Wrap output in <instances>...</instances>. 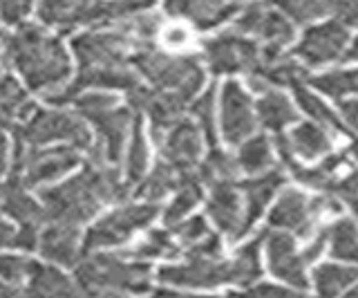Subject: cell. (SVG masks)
<instances>
[{"label": "cell", "mask_w": 358, "mask_h": 298, "mask_svg": "<svg viewBox=\"0 0 358 298\" xmlns=\"http://www.w3.org/2000/svg\"><path fill=\"white\" fill-rule=\"evenodd\" d=\"M34 0H0V18L9 25L20 23L29 14Z\"/></svg>", "instance_id": "7bdbcfd3"}, {"label": "cell", "mask_w": 358, "mask_h": 298, "mask_svg": "<svg viewBox=\"0 0 358 298\" xmlns=\"http://www.w3.org/2000/svg\"><path fill=\"white\" fill-rule=\"evenodd\" d=\"M327 251L331 260L358 267V222L354 218H338L329 222Z\"/></svg>", "instance_id": "1f68e13d"}, {"label": "cell", "mask_w": 358, "mask_h": 298, "mask_svg": "<svg viewBox=\"0 0 358 298\" xmlns=\"http://www.w3.org/2000/svg\"><path fill=\"white\" fill-rule=\"evenodd\" d=\"M0 298H27V292L20 290L14 283H7L0 278Z\"/></svg>", "instance_id": "681fc988"}, {"label": "cell", "mask_w": 358, "mask_h": 298, "mask_svg": "<svg viewBox=\"0 0 358 298\" xmlns=\"http://www.w3.org/2000/svg\"><path fill=\"white\" fill-rule=\"evenodd\" d=\"M128 195V184L119 180V173L108 164L87 166L59 186L41 191V202L48 222H63L81 227L108 202H121Z\"/></svg>", "instance_id": "6da1fadb"}, {"label": "cell", "mask_w": 358, "mask_h": 298, "mask_svg": "<svg viewBox=\"0 0 358 298\" xmlns=\"http://www.w3.org/2000/svg\"><path fill=\"white\" fill-rule=\"evenodd\" d=\"M334 132L324 126L316 124V121H302L291 128L287 137V143L296 159L313 162L320 157H327L334 146Z\"/></svg>", "instance_id": "d4e9b609"}, {"label": "cell", "mask_w": 358, "mask_h": 298, "mask_svg": "<svg viewBox=\"0 0 358 298\" xmlns=\"http://www.w3.org/2000/svg\"><path fill=\"white\" fill-rule=\"evenodd\" d=\"M204 189L206 186L199 182L195 171L186 175L182 184L177 186V191L173 193L171 204H168L164 211L166 229H173L175 225H179L182 220H186L190 215V211H193V208L201 202V197H204Z\"/></svg>", "instance_id": "4dcf8cb0"}, {"label": "cell", "mask_w": 358, "mask_h": 298, "mask_svg": "<svg viewBox=\"0 0 358 298\" xmlns=\"http://www.w3.org/2000/svg\"><path fill=\"white\" fill-rule=\"evenodd\" d=\"M358 283V267L338 260L320 262L311 271L313 298H343Z\"/></svg>", "instance_id": "cb8c5ba5"}, {"label": "cell", "mask_w": 358, "mask_h": 298, "mask_svg": "<svg viewBox=\"0 0 358 298\" xmlns=\"http://www.w3.org/2000/svg\"><path fill=\"white\" fill-rule=\"evenodd\" d=\"M83 298H130V294H119V292H96V294H83Z\"/></svg>", "instance_id": "816d5d0a"}, {"label": "cell", "mask_w": 358, "mask_h": 298, "mask_svg": "<svg viewBox=\"0 0 358 298\" xmlns=\"http://www.w3.org/2000/svg\"><path fill=\"white\" fill-rule=\"evenodd\" d=\"M257 124L273 135H282L289 126L298 124V108L282 90H266L255 101Z\"/></svg>", "instance_id": "484cf974"}, {"label": "cell", "mask_w": 358, "mask_h": 298, "mask_svg": "<svg viewBox=\"0 0 358 298\" xmlns=\"http://www.w3.org/2000/svg\"><path fill=\"white\" fill-rule=\"evenodd\" d=\"M242 0H164L168 16L188 20L197 29L222 25L240 9Z\"/></svg>", "instance_id": "d6986e66"}, {"label": "cell", "mask_w": 358, "mask_h": 298, "mask_svg": "<svg viewBox=\"0 0 358 298\" xmlns=\"http://www.w3.org/2000/svg\"><path fill=\"white\" fill-rule=\"evenodd\" d=\"M220 128H222V139L231 143V146H240L242 141L255 135L257 128L255 104L238 81H227L222 85Z\"/></svg>", "instance_id": "2e32d148"}, {"label": "cell", "mask_w": 358, "mask_h": 298, "mask_svg": "<svg viewBox=\"0 0 358 298\" xmlns=\"http://www.w3.org/2000/svg\"><path fill=\"white\" fill-rule=\"evenodd\" d=\"M238 173H240L238 159L229 155L227 150H222L220 146H213L208 150V155L201 157V162L195 169L199 182L208 186V189L222 182H238Z\"/></svg>", "instance_id": "d6a6232c"}, {"label": "cell", "mask_w": 358, "mask_h": 298, "mask_svg": "<svg viewBox=\"0 0 358 298\" xmlns=\"http://www.w3.org/2000/svg\"><path fill=\"white\" fill-rule=\"evenodd\" d=\"M204 59L213 74H251L262 61V45L231 29L204 43Z\"/></svg>", "instance_id": "7c38bea8"}, {"label": "cell", "mask_w": 358, "mask_h": 298, "mask_svg": "<svg viewBox=\"0 0 358 298\" xmlns=\"http://www.w3.org/2000/svg\"><path fill=\"white\" fill-rule=\"evenodd\" d=\"M0 48H3V34H0Z\"/></svg>", "instance_id": "680465c9"}, {"label": "cell", "mask_w": 358, "mask_h": 298, "mask_svg": "<svg viewBox=\"0 0 358 298\" xmlns=\"http://www.w3.org/2000/svg\"><path fill=\"white\" fill-rule=\"evenodd\" d=\"M78 148L59 146V148H27L16 141L14 150V171L22 178L27 189L59 180L61 175L78 166Z\"/></svg>", "instance_id": "30bf717a"}, {"label": "cell", "mask_w": 358, "mask_h": 298, "mask_svg": "<svg viewBox=\"0 0 358 298\" xmlns=\"http://www.w3.org/2000/svg\"><path fill=\"white\" fill-rule=\"evenodd\" d=\"M190 115L195 117V124L199 126L204 141L208 146H217V126H215V92L213 87L197 97L193 104H190Z\"/></svg>", "instance_id": "74e56055"}, {"label": "cell", "mask_w": 358, "mask_h": 298, "mask_svg": "<svg viewBox=\"0 0 358 298\" xmlns=\"http://www.w3.org/2000/svg\"><path fill=\"white\" fill-rule=\"evenodd\" d=\"M7 159H9V143L7 137L0 132V175L7 171Z\"/></svg>", "instance_id": "f907efd6"}, {"label": "cell", "mask_w": 358, "mask_h": 298, "mask_svg": "<svg viewBox=\"0 0 358 298\" xmlns=\"http://www.w3.org/2000/svg\"><path fill=\"white\" fill-rule=\"evenodd\" d=\"M34 267V260L22 256H11V253H0V278L7 283H27Z\"/></svg>", "instance_id": "b9f144b4"}, {"label": "cell", "mask_w": 358, "mask_h": 298, "mask_svg": "<svg viewBox=\"0 0 358 298\" xmlns=\"http://www.w3.org/2000/svg\"><path fill=\"white\" fill-rule=\"evenodd\" d=\"M235 159H238L240 171L253 178V175L266 173L275 166V146L266 135H253L240 143Z\"/></svg>", "instance_id": "f546056e"}, {"label": "cell", "mask_w": 358, "mask_h": 298, "mask_svg": "<svg viewBox=\"0 0 358 298\" xmlns=\"http://www.w3.org/2000/svg\"><path fill=\"white\" fill-rule=\"evenodd\" d=\"M343 61H358V36L350 43V48H347Z\"/></svg>", "instance_id": "f5cc1de1"}, {"label": "cell", "mask_w": 358, "mask_h": 298, "mask_svg": "<svg viewBox=\"0 0 358 298\" xmlns=\"http://www.w3.org/2000/svg\"><path fill=\"white\" fill-rule=\"evenodd\" d=\"M16 231L9 222H5L3 218H0V247H14V240H16Z\"/></svg>", "instance_id": "c3c4849f"}, {"label": "cell", "mask_w": 358, "mask_h": 298, "mask_svg": "<svg viewBox=\"0 0 358 298\" xmlns=\"http://www.w3.org/2000/svg\"><path fill=\"white\" fill-rule=\"evenodd\" d=\"M0 211L16 220L18 229H43L48 225L43 204H36L27 193L25 182L16 173H11L9 180L0 186Z\"/></svg>", "instance_id": "44dd1931"}, {"label": "cell", "mask_w": 358, "mask_h": 298, "mask_svg": "<svg viewBox=\"0 0 358 298\" xmlns=\"http://www.w3.org/2000/svg\"><path fill=\"white\" fill-rule=\"evenodd\" d=\"M343 298H358V283H356V285L352 287V290H350V292H347V294H345Z\"/></svg>", "instance_id": "6f0895ef"}, {"label": "cell", "mask_w": 358, "mask_h": 298, "mask_svg": "<svg viewBox=\"0 0 358 298\" xmlns=\"http://www.w3.org/2000/svg\"><path fill=\"white\" fill-rule=\"evenodd\" d=\"M264 234L244 242V245L231 256V271H233V287H249L260 281L262 276V260H264Z\"/></svg>", "instance_id": "f1b7e54d"}, {"label": "cell", "mask_w": 358, "mask_h": 298, "mask_svg": "<svg viewBox=\"0 0 358 298\" xmlns=\"http://www.w3.org/2000/svg\"><path fill=\"white\" fill-rule=\"evenodd\" d=\"M148 169V143L143 137V124L141 115L137 113L132 121V137L128 146V157H126V184H139Z\"/></svg>", "instance_id": "836d02e7"}, {"label": "cell", "mask_w": 358, "mask_h": 298, "mask_svg": "<svg viewBox=\"0 0 358 298\" xmlns=\"http://www.w3.org/2000/svg\"><path fill=\"white\" fill-rule=\"evenodd\" d=\"M190 173H179L173 164H168L166 159H159L157 162V166L145 175V178L139 182L137 191L134 195L139 197L143 202H159L164 200L166 195H171L177 191V186L182 184V180Z\"/></svg>", "instance_id": "83f0119b"}, {"label": "cell", "mask_w": 358, "mask_h": 298, "mask_svg": "<svg viewBox=\"0 0 358 298\" xmlns=\"http://www.w3.org/2000/svg\"><path fill=\"white\" fill-rule=\"evenodd\" d=\"M159 148L162 159L173 164L179 173H193L204 152V135L195 121L179 119L159 141Z\"/></svg>", "instance_id": "ac0fdd59"}, {"label": "cell", "mask_w": 358, "mask_h": 298, "mask_svg": "<svg viewBox=\"0 0 358 298\" xmlns=\"http://www.w3.org/2000/svg\"><path fill=\"white\" fill-rule=\"evenodd\" d=\"M262 3L280 7L294 23H311L331 12L334 0H262Z\"/></svg>", "instance_id": "8d00e7d4"}, {"label": "cell", "mask_w": 358, "mask_h": 298, "mask_svg": "<svg viewBox=\"0 0 358 298\" xmlns=\"http://www.w3.org/2000/svg\"><path fill=\"white\" fill-rule=\"evenodd\" d=\"M134 72L148 79L150 87L164 92H173L190 106L195 94L201 90L206 72L197 57L190 54H168L157 50L155 45L137 48L130 57Z\"/></svg>", "instance_id": "3957f363"}, {"label": "cell", "mask_w": 358, "mask_h": 298, "mask_svg": "<svg viewBox=\"0 0 358 298\" xmlns=\"http://www.w3.org/2000/svg\"><path fill=\"white\" fill-rule=\"evenodd\" d=\"M171 231H173V236H175V240H177V245L182 247V249L193 247L195 242L204 240V238H208V236L213 234L204 215L186 218V220H182L179 225H175Z\"/></svg>", "instance_id": "60d3db41"}, {"label": "cell", "mask_w": 358, "mask_h": 298, "mask_svg": "<svg viewBox=\"0 0 358 298\" xmlns=\"http://www.w3.org/2000/svg\"><path fill=\"white\" fill-rule=\"evenodd\" d=\"M38 251L43 253V258H48L54 264L76 267V264L81 262V258L85 256L81 231L74 225L48 222L41 229Z\"/></svg>", "instance_id": "ffe728a7"}, {"label": "cell", "mask_w": 358, "mask_h": 298, "mask_svg": "<svg viewBox=\"0 0 358 298\" xmlns=\"http://www.w3.org/2000/svg\"><path fill=\"white\" fill-rule=\"evenodd\" d=\"M14 139L27 148H41L52 141H67L78 150L92 148L83 117L67 110H34L25 124L14 128Z\"/></svg>", "instance_id": "52a82bcc"}, {"label": "cell", "mask_w": 358, "mask_h": 298, "mask_svg": "<svg viewBox=\"0 0 358 298\" xmlns=\"http://www.w3.org/2000/svg\"><path fill=\"white\" fill-rule=\"evenodd\" d=\"M331 12L347 27H358V0H334Z\"/></svg>", "instance_id": "ee69618b"}, {"label": "cell", "mask_w": 358, "mask_h": 298, "mask_svg": "<svg viewBox=\"0 0 358 298\" xmlns=\"http://www.w3.org/2000/svg\"><path fill=\"white\" fill-rule=\"evenodd\" d=\"M27 298H83L81 287L52 264L34 262L25 285Z\"/></svg>", "instance_id": "603a6c76"}, {"label": "cell", "mask_w": 358, "mask_h": 298, "mask_svg": "<svg viewBox=\"0 0 358 298\" xmlns=\"http://www.w3.org/2000/svg\"><path fill=\"white\" fill-rule=\"evenodd\" d=\"M285 171L280 166H273L271 171L253 175L240 184L242 200H244V213H246V231H251L253 225L262 218V213L268 208L278 193L285 189Z\"/></svg>", "instance_id": "7402d4cb"}, {"label": "cell", "mask_w": 358, "mask_h": 298, "mask_svg": "<svg viewBox=\"0 0 358 298\" xmlns=\"http://www.w3.org/2000/svg\"><path fill=\"white\" fill-rule=\"evenodd\" d=\"M74 110L96 130V143L92 146L94 164H117L121 159L126 132L132 128L134 115L132 108L117 106V99L101 92H81L74 101Z\"/></svg>", "instance_id": "5b68a950"}, {"label": "cell", "mask_w": 358, "mask_h": 298, "mask_svg": "<svg viewBox=\"0 0 358 298\" xmlns=\"http://www.w3.org/2000/svg\"><path fill=\"white\" fill-rule=\"evenodd\" d=\"M345 204L350 206V211H352V218L358 222V195L350 197V200H345Z\"/></svg>", "instance_id": "11a10c76"}, {"label": "cell", "mask_w": 358, "mask_h": 298, "mask_svg": "<svg viewBox=\"0 0 358 298\" xmlns=\"http://www.w3.org/2000/svg\"><path fill=\"white\" fill-rule=\"evenodd\" d=\"M162 38H164V43H166L168 48L179 50V48L188 45L190 31L184 25H168L166 29H162Z\"/></svg>", "instance_id": "f6af8a7d"}, {"label": "cell", "mask_w": 358, "mask_h": 298, "mask_svg": "<svg viewBox=\"0 0 358 298\" xmlns=\"http://www.w3.org/2000/svg\"><path fill=\"white\" fill-rule=\"evenodd\" d=\"M179 251H182V247L177 245L173 231L171 229H157V231H150V234L128 253V258H137V260H143V258H175Z\"/></svg>", "instance_id": "d590c367"}, {"label": "cell", "mask_w": 358, "mask_h": 298, "mask_svg": "<svg viewBox=\"0 0 358 298\" xmlns=\"http://www.w3.org/2000/svg\"><path fill=\"white\" fill-rule=\"evenodd\" d=\"M291 92H294L298 108L305 115H309V121H316V124L336 132V135H350V137L356 135V132L345 124V119L338 113H334V110L327 106V101L311 90L307 81L296 83L294 87H291Z\"/></svg>", "instance_id": "4316f807"}, {"label": "cell", "mask_w": 358, "mask_h": 298, "mask_svg": "<svg viewBox=\"0 0 358 298\" xmlns=\"http://www.w3.org/2000/svg\"><path fill=\"white\" fill-rule=\"evenodd\" d=\"M159 213L155 202H141V204H123L115 208L106 218H101L87 229L83 238V251H99L106 247H117L128 242L137 231L145 229Z\"/></svg>", "instance_id": "ba28073f"}, {"label": "cell", "mask_w": 358, "mask_h": 298, "mask_svg": "<svg viewBox=\"0 0 358 298\" xmlns=\"http://www.w3.org/2000/svg\"><path fill=\"white\" fill-rule=\"evenodd\" d=\"M157 278L166 287L179 290H215V287L233 285L231 258L222 256H190L184 253L182 262L164 264L157 271Z\"/></svg>", "instance_id": "9c48e42d"}, {"label": "cell", "mask_w": 358, "mask_h": 298, "mask_svg": "<svg viewBox=\"0 0 358 298\" xmlns=\"http://www.w3.org/2000/svg\"><path fill=\"white\" fill-rule=\"evenodd\" d=\"M72 50L78 59V68H110V65H130L134 43L121 25L115 29H94L76 36Z\"/></svg>", "instance_id": "4fadbf2b"}, {"label": "cell", "mask_w": 358, "mask_h": 298, "mask_svg": "<svg viewBox=\"0 0 358 298\" xmlns=\"http://www.w3.org/2000/svg\"><path fill=\"white\" fill-rule=\"evenodd\" d=\"M307 83L322 94L331 99H343L350 94H358V68L356 70H336L318 76H309Z\"/></svg>", "instance_id": "e575fe53"}, {"label": "cell", "mask_w": 358, "mask_h": 298, "mask_svg": "<svg viewBox=\"0 0 358 298\" xmlns=\"http://www.w3.org/2000/svg\"><path fill=\"white\" fill-rule=\"evenodd\" d=\"M224 298H229V296H224Z\"/></svg>", "instance_id": "91938a15"}, {"label": "cell", "mask_w": 358, "mask_h": 298, "mask_svg": "<svg viewBox=\"0 0 358 298\" xmlns=\"http://www.w3.org/2000/svg\"><path fill=\"white\" fill-rule=\"evenodd\" d=\"M206 211H208L210 222L231 242L242 240L249 234V231H246L244 200H242V191L238 182H222V184L210 186Z\"/></svg>", "instance_id": "e0dca14e"}, {"label": "cell", "mask_w": 358, "mask_h": 298, "mask_svg": "<svg viewBox=\"0 0 358 298\" xmlns=\"http://www.w3.org/2000/svg\"><path fill=\"white\" fill-rule=\"evenodd\" d=\"M0 110L9 117H22V113L31 110V106L25 101V92L14 81V76L0 72Z\"/></svg>", "instance_id": "ab89813d"}, {"label": "cell", "mask_w": 358, "mask_h": 298, "mask_svg": "<svg viewBox=\"0 0 358 298\" xmlns=\"http://www.w3.org/2000/svg\"><path fill=\"white\" fill-rule=\"evenodd\" d=\"M7 61L31 90L54 92L70 76V59L61 41L36 25H20L7 41Z\"/></svg>", "instance_id": "7a4b0ae2"}, {"label": "cell", "mask_w": 358, "mask_h": 298, "mask_svg": "<svg viewBox=\"0 0 358 298\" xmlns=\"http://www.w3.org/2000/svg\"><path fill=\"white\" fill-rule=\"evenodd\" d=\"M347 152H350V157L354 159V164L358 166V135L352 137V143H350V148H347Z\"/></svg>", "instance_id": "db71d44e"}, {"label": "cell", "mask_w": 358, "mask_h": 298, "mask_svg": "<svg viewBox=\"0 0 358 298\" xmlns=\"http://www.w3.org/2000/svg\"><path fill=\"white\" fill-rule=\"evenodd\" d=\"M235 31L240 34L262 41L266 48H278L285 50L296 36L294 20H291L285 12L268 7L266 3H251L246 5L238 20H235Z\"/></svg>", "instance_id": "5bb4252c"}, {"label": "cell", "mask_w": 358, "mask_h": 298, "mask_svg": "<svg viewBox=\"0 0 358 298\" xmlns=\"http://www.w3.org/2000/svg\"><path fill=\"white\" fill-rule=\"evenodd\" d=\"M74 281L83 294H143L152 285V267L137 258L126 260V256H117V253L90 251L76 264Z\"/></svg>", "instance_id": "277c9868"}, {"label": "cell", "mask_w": 358, "mask_h": 298, "mask_svg": "<svg viewBox=\"0 0 358 298\" xmlns=\"http://www.w3.org/2000/svg\"><path fill=\"white\" fill-rule=\"evenodd\" d=\"M264 262L266 269L273 274L282 285L294 287V290L307 292L311 287V276L307 271L309 262L302 256V249L298 247V238L278 229H264Z\"/></svg>", "instance_id": "8fae6325"}, {"label": "cell", "mask_w": 358, "mask_h": 298, "mask_svg": "<svg viewBox=\"0 0 358 298\" xmlns=\"http://www.w3.org/2000/svg\"><path fill=\"white\" fill-rule=\"evenodd\" d=\"M347 48H350V29L338 18H334L327 23L311 25L296 45L294 57L305 68H320L345 59Z\"/></svg>", "instance_id": "9a60e30c"}, {"label": "cell", "mask_w": 358, "mask_h": 298, "mask_svg": "<svg viewBox=\"0 0 358 298\" xmlns=\"http://www.w3.org/2000/svg\"><path fill=\"white\" fill-rule=\"evenodd\" d=\"M341 117L345 119V124L358 135V99H350V101L341 104Z\"/></svg>", "instance_id": "bcb514c9"}, {"label": "cell", "mask_w": 358, "mask_h": 298, "mask_svg": "<svg viewBox=\"0 0 358 298\" xmlns=\"http://www.w3.org/2000/svg\"><path fill=\"white\" fill-rule=\"evenodd\" d=\"M229 298H313L302 290H294V287L282 285V283H262L257 281L249 287H240L231 294Z\"/></svg>", "instance_id": "f35d334b"}, {"label": "cell", "mask_w": 358, "mask_h": 298, "mask_svg": "<svg viewBox=\"0 0 358 298\" xmlns=\"http://www.w3.org/2000/svg\"><path fill=\"white\" fill-rule=\"evenodd\" d=\"M152 298H217V296H208V294H190L179 290V287H162V290H155Z\"/></svg>", "instance_id": "7dc6e473"}, {"label": "cell", "mask_w": 358, "mask_h": 298, "mask_svg": "<svg viewBox=\"0 0 358 298\" xmlns=\"http://www.w3.org/2000/svg\"><path fill=\"white\" fill-rule=\"evenodd\" d=\"M152 0H38V18L45 25L70 31L76 25H96L126 20L139 12H145Z\"/></svg>", "instance_id": "8992f818"}, {"label": "cell", "mask_w": 358, "mask_h": 298, "mask_svg": "<svg viewBox=\"0 0 358 298\" xmlns=\"http://www.w3.org/2000/svg\"><path fill=\"white\" fill-rule=\"evenodd\" d=\"M9 126H11V117H9V115H5L3 110H0V132L7 130Z\"/></svg>", "instance_id": "9f6ffc18"}]
</instances>
